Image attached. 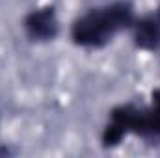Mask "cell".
<instances>
[{"label": "cell", "mask_w": 160, "mask_h": 158, "mask_svg": "<svg viewBox=\"0 0 160 158\" xmlns=\"http://www.w3.org/2000/svg\"><path fill=\"white\" fill-rule=\"evenodd\" d=\"M130 37L138 50L143 52H158L160 50V6L155 9L136 15L130 26Z\"/></svg>", "instance_id": "obj_3"}, {"label": "cell", "mask_w": 160, "mask_h": 158, "mask_svg": "<svg viewBox=\"0 0 160 158\" xmlns=\"http://www.w3.org/2000/svg\"><path fill=\"white\" fill-rule=\"evenodd\" d=\"M15 151L13 149H9V147H4V145H0V156H9V155H13Z\"/></svg>", "instance_id": "obj_4"}, {"label": "cell", "mask_w": 160, "mask_h": 158, "mask_svg": "<svg viewBox=\"0 0 160 158\" xmlns=\"http://www.w3.org/2000/svg\"><path fill=\"white\" fill-rule=\"evenodd\" d=\"M136 19V7L130 0H114L88 9L71 22L69 37L80 48H104L119 34L128 32Z\"/></svg>", "instance_id": "obj_1"}, {"label": "cell", "mask_w": 160, "mask_h": 158, "mask_svg": "<svg viewBox=\"0 0 160 158\" xmlns=\"http://www.w3.org/2000/svg\"><path fill=\"white\" fill-rule=\"evenodd\" d=\"M22 32L26 36V39L36 45H45V43H52L60 36V17H58V9L52 4L39 6L30 9L24 17H22Z\"/></svg>", "instance_id": "obj_2"}]
</instances>
